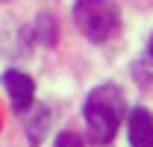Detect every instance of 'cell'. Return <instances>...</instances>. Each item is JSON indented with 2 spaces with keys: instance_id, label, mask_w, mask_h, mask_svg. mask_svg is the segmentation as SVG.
Returning <instances> with one entry per match:
<instances>
[{
  "instance_id": "obj_4",
  "label": "cell",
  "mask_w": 153,
  "mask_h": 147,
  "mask_svg": "<svg viewBox=\"0 0 153 147\" xmlns=\"http://www.w3.org/2000/svg\"><path fill=\"white\" fill-rule=\"evenodd\" d=\"M127 135H130V147H153V115L144 106L130 112Z\"/></svg>"
},
{
  "instance_id": "obj_1",
  "label": "cell",
  "mask_w": 153,
  "mask_h": 147,
  "mask_svg": "<svg viewBox=\"0 0 153 147\" xmlns=\"http://www.w3.org/2000/svg\"><path fill=\"white\" fill-rule=\"evenodd\" d=\"M121 121H124V94H121V88L112 85V82L97 85L85 100V124H88L91 138L100 141V144H109L118 132V127H121Z\"/></svg>"
},
{
  "instance_id": "obj_6",
  "label": "cell",
  "mask_w": 153,
  "mask_h": 147,
  "mask_svg": "<svg viewBox=\"0 0 153 147\" xmlns=\"http://www.w3.org/2000/svg\"><path fill=\"white\" fill-rule=\"evenodd\" d=\"M56 147H82V138L76 135V132H59L56 135Z\"/></svg>"
},
{
  "instance_id": "obj_5",
  "label": "cell",
  "mask_w": 153,
  "mask_h": 147,
  "mask_svg": "<svg viewBox=\"0 0 153 147\" xmlns=\"http://www.w3.org/2000/svg\"><path fill=\"white\" fill-rule=\"evenodd\" d=\"M44 129H47V109H38L36 118H33V124H27V135H30L33 144H38L44 138Z\"/></svg>"
},
{
  "instance_id": "obj_2",
  "label": "cell",
  "mask_w": 153,
  "mask_h": 147,
  "mask_svg": "<svg viewBox=\"0 0 153 147\" xmlns=\"http://www.w3.org/2000/svg\"><path fill=\"white\" fill-rule=\"evenodd\" d=\"M74 24L88 41H109L121 27V12L112 0H76L74 3Z\"/></svg>"
},
{
  "instance_id": "obj_7",
  "label": "cell",
  "mask_w": 153,
  "mask_h": 147,
  "mask_svg": "<svg viewBox=\"0 0 153 147\" xmlns=\"http://www.w3.org/2000/svg\"><path fill=\"white\" fill-rule=\"evenodd\" d=\"M150 59H153V38H150Z\"/></svg>"
},
{
  "instance_id": "obj_3",
  "label": "cell",
  "mask_w": 153,
  "mask_h": 147,
  "mask_svg": "<svg viewBox=\"0 0 153 147\" xmlns=\"http://www.w3.org/2000/svg\"><path fill=\"white\" fill-rule=\"evenodd\" d=\"M0 82H3V88H6V94H9L15 112H27L30 106H33V94H36L33 76H27V74H21V71H3Z\"/></svg>"
}]
</instances>
